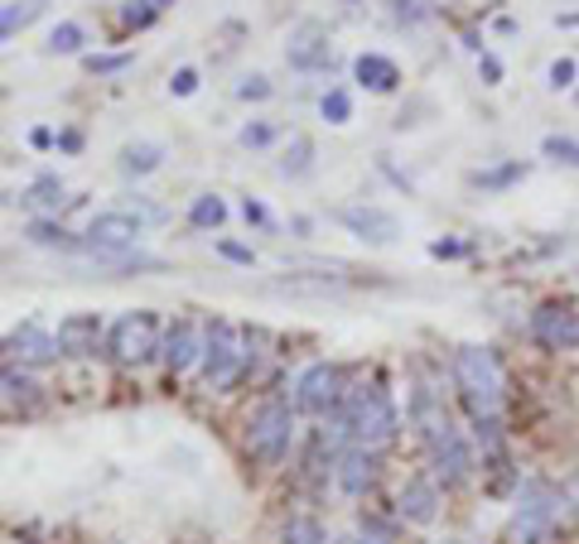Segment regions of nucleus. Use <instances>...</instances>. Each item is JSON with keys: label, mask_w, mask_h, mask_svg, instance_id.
Here are the masks:
<instances>
[{"label": "nucleus", "mask_w": 579, "mask_h": 544, "mask_svg": "<svg viewBox=\"0 0 579 544\" xmlns=\"http://www.w3.org/2000/svg\"><path fill=\"white\" fill-rule=\"evenodd\" d=\"M391 10H396V20L420 24V20H430L434 14V0H391Z\"/></svg>", "instance_id": "32"}, {"label": "nucleus", "mask_w": 579, "mask_h": 544, "mask_svg": "<svg viewBox=\"0 0 579 544\" xmlns=\"http://www.w3.org/2000/svg\"><path fill=\"white\" fill-rule=\"evenodd\" d=\"M318 111H324L328 126H347V121H353V97H347L343 87H328L324 101H318Z\"/></svg>", "instance_id": "25"}, {"label": "nucleus", "mask_w": 579, "mask_h": 544, "mask_svg": "<svg viewBox=\"0 0 579 544\" xmlns=\"http://www.w3.org/2000/svg\"><path fill=\"white\" fill-rule=\"evenodd\" d=\"M58 343H63L68 357H87L101 343V318L97 314H68L58 323Z\"/></svg>", "instance_id": "17"}, {"label": "nucleus", "mask_w": 579, "mask_h": 544, "mask_svg": "<svg viewBox=\"0 0 579 544\" xmlns=\"http://www.w3.org/2000/svg\"><path fill=\"white\" fill-rule=\"evenodd\" d=\"M290 444H295V409L285 400H266L246 424V448L261 463H285Z\"/></svg>", "instance_id": "4"}, {"label": "nucleus", "mask_w": 579, "mask_h": 544, "mask_svg": "<svg viewBox=\"0 0 579 544\" xmlns=\"http://www.w3.org/2000/svg\"><path fill=\"white\" fill-rule=\"evenodd\" d=\"M531 333H536V343L550 347V352H570V347H579V314L570 304L546 299L531 314Z\"/></svg>", "instance_id": "9"}, {"label": "nucleus", "mask_w": 579, "mask_h": 544, "mask_svg": "<svg viewBox=\"0 0 579 544\" xmlns=\"http://www.w3.org/2000/svg\"><path fill=\"white\" fill-rule=\"evenodd\" d=\"M87 43V34H82V24H72V20H63V24H53V34H49V53H78Z\"/></svg>", "instance_id": "28"}, {"label": "nucleus", "mask_w": 579, "mask_h": 544, "mask_svg": "<svg viewBox=\"0 0 579 544\" xmlns=\"http://www.w3.org/2000/svg\"><path fill=\"white\" fill-rule=\"evenodd\" d=\"M285 544H328V535H324V525H318L314 516H295L285 525Z\"/></svg>", "instance_id": "27"}, {"label": "nucleus", "mask_w": 579, "mask_h": 544, "mask_svg": "<svg viewBox=\"0 0 579 544\" xmlns=\"http://www.w3.org/2000/svg\"><path fill=\"white\" fill-rule=\"evenodd\" d=\"M333 544H372V540H357V535H343V540H333Z\"/></svg>", "instance_id": "45"}, {"label": "nucleus", "mask_w": 579, "mask_h": 544, "mask_svg": "<svg viewBox=\"0 0 579 544\" xmlns=\"http://www.w3.org/2000/svg\"><path fill=\"white\" fill-rule=\"evenodd\" d=\"M6 357H10V366L14 362L20 366H49V362L63 357V343H58V333L39 328V323H20V328L6 333Z\"/></svg>", "instance_id": "8"}, {"label": "nucleus", "mask_w": 579, "mask_h": 544, "mask_svg": "<svg viewBox=\"0 0 579 544\" xmlns=\"http://www.w3.org/2000/svg\"><path fill=\"white\" fill-rule=\"evenodd\" d=\"M343 405V372L333 362H314L304 366L295 380V409L304 415H333Z\"/></svg>", "instance_id": "6"}, {"label": "nucleus", "mask_w": 579, "mask_h": 544, "mask_svg": "<svg viewBox=\"0 0 579 544\" xmlns=\"http://www.w3.org/2000/svg\"><path fill=\"white\" fill-rule=\"evenodd\" d=\"M396 511H401V521H411V525H430L440 516V487H434L430 477H411L396 496Z\"/></svg>", "instance_id": "15"}, {"label": "nucleus", "mask_w": 579, "mask_h": 544, "mask_svg": "<svg viewBox=\"0 0 579 544\" xmlns=\"http://www.w3.org/2000/svg\"><path fill=\"white\" fill-rule=\"evenodd\" d=\"M521 165H507V169H492V174H473V184L478 188H502V184H512V179H521Z\"/></svg>", "instance_id": "35"}, {"label": "nucleus", "mask_w": 579, "mask_h": 544, "mask_svg": "<svg viewBox=\"0 0 579 544\" xmlns=\"http://www.w3.org/2000/svg\"><path fill=\"white\" fill-rule=\"evenodd\" d=\"M130 63H136V53H92L87 58V72H97V78H111V72H126Z\"/></svg>", "instance_id": "30"}, {"label": "nucleus", "mask_w": 579, "mask_h": 544, "mask_svg": "<svg viewBox=\"0 0 579 544\" xmlns=\"http://www.w3.org/2000/svg\"><path fill=\"white\" fill-rule=\"evenodd\" d=\"M333 424H338V434H347L357 448H386L391 438H396L401 419H396V405H391V395L382 380H372V386H357L343 395V405L333 409Z\"/></svg>", "instance_id": "2"}, {"label": "nucleus", "mask_w": 579, "mask_h": 544, "mask_svg": "<svg viewBox=\"0 0 579 544\" xmlns=\"http://www.w3.org/2000/svg\"><path fill=\"white\" fill-rule=\"evenodd\" d=\"M237 97H242V101H266V97H271V82L261 78V72H252V78L237 82Z\"/></svg>", "instance_id": "36"}, {"label": "nucleus", "mask_w": 579, "mask_h": 544, "mask_svg": "<svg viewBox=\"0 0 579 544\" xmlns=\"http://www.w3.org/2000/svg\"><path fill=\"white\" fill-rule=\"evenodd\" d=\"M39 14H43V0H10L6 14H0V34L14 39L29 20H39Z\"/></svg>", "instance_id": "23"}, {"label": "nucleus", "mask_w": 579, "mask_h": 544, "mask_svg": "<svg viewBox=\"0 0 579 544\" xmlns=\"http://www.w3.org/2000/svg\"><path fill=\"white\" fill-rule=\"evenodd\" d=\"M145 6H150V10H165V6H169V0H145Z\"/></svg>", "instance_id": "46"}, {"label": "nucleus", "mask_w": 579, "mask_h": 544, "mask_svg": "<svg viewBox=\"0 0 579 544\" xmlns=\"http://www.w3.org/2000/svg\"><path fill=\"white\" fill-rule=\"evenodd\" d=\"M246 372V333L227 318L208 323V347H203V380L213 390H227Z\"/></svg>", "instance_id": "3"}, {"label": "nucleus", "mask_w": 579, "mask_h": 544, "mask_svg": "<svg viewBox=\"0 0 579 544\" xmlns=\"http://www.w3.org/2000/svg\"><path fill=\"white\" fill-rule=\"evenodd\" d=\"M281 179H290V184H300V179H310L314 174V140L310 136H290V145H285V155H281Z\"/></svg>", "instance_id": "20"}, {"label": "nucleus", "mask_w": 579, "mask_h": 544, "mask_svg": "<svg viewBox=\"0 0 579 544\" xmlns=\"http://www.w3.org/2000/svg\"><path fill=\"white\" fill-rule=\"evenodd\" d=\"M217 251H223L227 260H237V266H256V251L252 246H242V241H217Z\"/></svg>", "instance_id": "38"}, {"label": "nucleus", "mask_w": 579, "mask_h": 544, "mask_svg": "<svg viewBox=\"0 0 579 544\" xmlns=\"http://www.w3.org/2000/svg\"><path fill=\"white\" fill-rule=\"evenodd\" d=\"M454 380H459V395L473 415V429H478V444L498 448V409H502V372L492 362L488 347H459L454 352Z\"/></svg>", "instance_id": "1"}, {"label": "nucleus", "mask_w": 579, "mask_h": 544, "mask_svg": "<svg viewBox=\"0 0 579 544\" xmlns=\"http://www.w3.org/2000/svg\"><path fill=\"white\" fill-rule=\"evenodd\" d=\"M275 136H281V130H275L271 121H246L237 140L246 145V150H266V145H275Z\"/></svg>", "instance_id": "31"}, {"label": "nucleus", "mask_w": 579, "mask_h": 544, "mask_svg": "<svg viewBox=\"0 0 579 544\" xmlns=\"http://www.w3.org/2000/svg\"><path fill=\"white\" fill-rule=\"evenodd\" d=\"M411 419H415L420 438H425V448L454 434V424H449V409H444V400H440V395H434L430 386H415V395H411Z\"/></svg>", "instance_id": "13"}, {"label": "nucleus", "mask_w": 579, "mask_h": 544, "mask_svg": "<svg viewBox=\"0 0 579 544\" xmlns=\"http://www.w3.org/2000/svg\"><path fill=\"white\" fill-rule=\"evenodd\" d=\"M575 72H579L575 58H556V63H550V72H546V82L556 87V92H565V87H575Z\"/></svg>", "instance_id": "34"}, {"label": "nucleus", "mask_w": 579, "mask_h": 544, "mask_svg": "<svg viewBox=\"0 0 579 544\" xmlns=\"http://www.w3.org/2000/svg\"><path fill=\"white\" fill-rule=\"evenodd\" d=\"M121 208H126L130 217H140V222H165V217H169L165 208H155V202H150V198H145V194H136V198H126V202H121Z\"/></svg>", "instance_id": "33"}, {"label": "nucleus", "mask_w": 579, "mask_h": 544, "mask_svg": "<svg viewBox=\"0 0 579 544\" xmlns=\"http://www.w3.org/2000/svg\"><path fill=\"white\" fill-rule=\"evenodd\" d=\"M87 246H111V251H126V246H140L145 237V222L140 217H130L126 208H107V212H97L92 222H87Z\"/></svg>", "instance_id": "10"}, {"label": "nucleus", "mask_w": 579, "mask_h": 544, "mask_svg": "<svg viewBox=\"0 0 579 544\" xmlns=\"http://www.w3.org/2000/svg\"><path fill=\"white\" fill-rule=\"evenodd\" d=\"M20 202H35V208H43V212H58V208H63V202H72V198H63V184H58L53 174H43V179H35V188H29Z\"/></svg>", "instance_id": "24"}, {"label": "nucleus", "mask_w": 579, "mask_h": 544, "mask_svg": "<svg viewBox=\"0 0 579 544\" xmlns=\"http://www.w3.org/2000/svg\"><path fill=\"white\" fill-rule=\"evenodd\" d=\"M24 237L35 246H58V251H72V256L82 251V237H72V231L63 222H53V217H35V222L24 227Z\"/></svg>", "instance_id": "21"}, {"label": "nucleus", "mask_w": 579, "mask_h": 544, "mask_svg": "<svg viewBox=\"0 0 579 544\" xmlns=\"http://www.w3.org/2000/svg\"><path fill=\"white\" fill-rule=\"evenodd\" d=\"M58 145H63V150H78L82 136H78V130H68V136H58Z\"/></svg>", "instance_id": "44"}, {"label": "nucleus", "mask_w": 579, "mask_h": 544, "mask_svg": "<svg viewBox=\"0 0 579 544\" xmlns=\"http://www.w3.org/2000/svg\"><path fill=\"white\" fill-rule=\"evenodd\" d=\"M430 463H434V477H440L444 487H459V482L473 473V453H469V444H463L459 429L449 438H440V444H430Z\"/></svg>", "instance_id": "14"}, {"label": "nucleus", "mask_w": 579, "mask_h": 544, "mask_svg": "<svg viewBox=\"0 0 579 544\" xmlns=\"http://www.w3.org/2000/svg\"><path fill=\"white\" fill-rule=\"evenodd\" d=\"M285 58H290V68H300V72H318V68H328V63H333L328 29H324V24H314V20H304V24L295 29V34H290Z\"/></svg>", "instance_id": "11"}, {"label": "nucleus", "mask_w": 579, "mask_h": 544, "mask_svg": "<svg viewBox=\"0 0 579 544\" xmlns=\"http://www.w3.org/2000/svg\"><path fill=\"white\" fill-rule=\"evenodd\" d=\"M188 222H194L198 231H217V227L227 222V202L217 198V194H198L194 208H188Z\"/></svg>", "instance_id": "22"}, {"label": "nucleus", "mask_w": 579, "mask_h": 544, "mask_svg": "<svg viewBox=\"0 0 579 544\" xmlns=\"http://www.w3.org/2000/svg\"><path fill=\"white\" fill-rule=\"evenodd\" d=\"M353 78H357V87H367V92H396L401 68L391 63L386 53H357L353 58Z\"/></svg>", "instance_id": "18"}, {"label": "nucleus", "mask_w": 579, "mask_h": 544, "mask_svg": "<svg viewBox=\"0 0 579 544\" xmlns=\"http://www.w3.org/2000/svg\"><path fill=\"white\" fill-rule=\"evenodd\" d=\"M560 502L570 506V516L579 521V473H575V477H565V487H560Z\"/></svg>", "instance_id": "40"}, {"label": "nucleus", "mask_w": 579, "mask_h": 544, "mask_svg": "<svg viewBox=\"0 0 579 544\" xmlns=\"http://www.w3.org/2000/svg\"><path fill=\"white\" fill-rule=\"evenodd\" d=\"M333 217H338V227L347 231V237H357V241H367V246H391V241L401 237L396 212L372 208V202H357V208H338Z\"/></svg>", "instance_id": "7"}, {"label": "nucleus", "mask_w": 579, "mask_h": 544, "mask_svg": "<svg viewBox=\"0 0 579 544\" xmlns=\"http://www.w3.org/2000/svg\"><path fill=\"white\" fill-rule=\"evenodd\" d=\"M242 217H246V222H252V227H275V222H271V212L261 208L256 198H246V202H242Z\"/></svg>", "instance_id": "39"}, {"label": "nucleus", "mask_w": 579, "mask_h": 544, "mask_svg": "<svg viewBox=\"0 0 579 544\" xmlns=\"http://www.w3.org/2000/svg\"><path fill=\"white\" fill-rule=\"evenodd\" d=\"M107 352L121 366L145 362L150 352H159V314L155 308H130L107 328Z\"/></svg>", "instance_id": "5"}, {"label": "nucleus", "mask_w": 579, "mask_h": 544, "mask_svg": "<svg viewBox=\"0 0 579 544\" xmlns=\"http://www.w3.org/2000/svg\"><path fill=\"white\" fill-rule=\"evenodd\" d=\"M541 155L550 159V165L579 169V140H570V136H546V140H541Z\"/></svg>", "instance_id": "26"}, {"label": "nucleus", "mask_w": 579, "mask_h": 544, "mask_svg": "<svg viewBox=\"0 0 579 544\" xmlns=\"http://www.w3.org/2000/svg\"><path fill=\"white\" fill-rule=\"evenodd\" d=\"M372 482H376V453L353 444V448H347L343 458H338V487H343L347 496H367Z\"/></svg>", "instance_id": "16"}, {"label": "nucleus", "mask_w": 579, "mask_h": 544, "mask_svg": "<svg viewBox=\"0 0 579 544\" xmlns=\"http://www.w3.org/2000/svg\"><path fill=\"white\" fill-rule=\"evenodd\" d=\"M35 380H29L24 372H14V366H6V405H29L35 400Z\"/></svg>", "instance_id": "29"}, {"label": "nucleus", "mask_w": 579, "mask_h": 544, "mask_svg": "<svg viewBox=\"0 0 579 544\" xmlns=\"http://www.w3.org/2000/svg\"><path fill=\"white\" fill-rule=\"evenodd\" d=\"M203 347H208V333L198 328L194 318H179L174 328L165 333V347H159V357H165V366L174 376L188 372L194 362H203Z\"/></svg>", "instance_id": "12"}, {"label": "nucleus", "mask_w": 579, "mask_h": 544, "mask_svg": "<svg viewBox=\"0 0 579 544\" xmlns=\"http://www.w3.org/2000/svg\"><path fill=\"white\" fill-rule=\"evenodd\" d=\"M159 165H165V145L159 140H136L121 150V174L126 179H145V174H155Z\"/></svg>", "instance_id": "19"}, {"label": "nucleus", "mask_w": 579, "mask_h": 544, "mask_svg": "<svg viewBox=\"0 0 579 544\" xmlns=\"http://www.w3.org/2000/svg\"><path fill=\"white\" fill-rule=\"evenodd\" d=\"M478 72H483V82H502V63L492 53H483L478 58Z\"/></svg>", "instance_id": "41"}, {"label": "nucleus", "mask_w": 579, "mask_h": 544, "mask_svg": "<svg viewBox=\"0 0 579 544\" xmlns=\"http://www.w3.org/2000/svg\"><path fill=\"white\" fill-rule=\"evenodd\" d=\"M29 145H35V150H49V145H53V130L35 126V130H29Z\"/></svg>", "instance_id": "43"}, {"label": "nucleus", "mask_w": 579, "mask_h": 544, "mask_svg": "<svg viewBox=\"0 0 579 544\" xmlns=\"http://www.w3.org/2000/svg\"><path fill=\"white\" fill-rule=\"evenodd\" d=\"M169 92H174V97H194V92H198V72H194V68H179V72L169 78Z\"/></svg>", "instance_id": "37"}, {"label": "nucleus", "mask_w": 579, "mask_h": 544, "mask_svg": "<svg viewBox=\"0 0 579 544\" xmlns=\"http://www.w3.org/2000/svg\"><path fill=\"white\" fill-rule=\"evenodd\" d=\"M430 256H434V260H454V256H463V241H434Z\"/></svg>", "instance_id": "42"}]
</instances>
